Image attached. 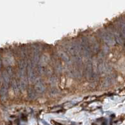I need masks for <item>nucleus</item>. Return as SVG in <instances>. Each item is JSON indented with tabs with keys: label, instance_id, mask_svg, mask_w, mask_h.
Instances as JSON below:
<instances>
[{
	"label": "nucleus",
	"instance_id": "7ed1b4c3",
	"mask_svg": "<svg viewBox=\"0 0 125 125\" xmlns=\"http://www.w3.org/2000/svg\"><path fill=\"white\" fill-rule=\"evenodd\" d=\"M35 89L39 93H42L44 90V87H43V85L41 83H38L36 84Z\"/></svg>",
	"mask_w": 125,
	"mask_h": 125
},
{
	"label": "nucleus",
	"instance_id": "f03ea898",
	"mask_svg": "<svg viewBox=\"0 0 125 125\" xmlns=\"http://www.w3.org/2000/svg\"><path fill=\"white\" fill-rule=\"evenodd\" d=\"M93 65H92L91 62H89L87 63V66L86 68V71H87V74L89 75V77H90L92 75V72H93Z\"/></svg>",
	"mask_w": 125,
	"mask_h": 125
},
{
	"label": "nucleus",
	"instance_id": "20e7f679",
	"mask_svg": "<svg viewBox=\"0 0 125 125\" xmlns=\"http://www.w3.org/2000/svg\"><path fill=\"white\" fill-rule=\"evenodd\" d=\"M121 32H122V34L123 35L124 37H125V23H123L121 25Z\"/></svg>",
	"mask_w": 125,
	"mask_h": 125
},
{
	"label": "nucleus",
	"instance_id": "f257e3e1",
	"mask_svg": "<svg viewBox=\"0 0 125 125\" xmlns=\"http://www.w3.org/2000/svg\"><path fill=\"white\" fill-rule=\"evenodd\" d=\"M103 40H104L108 44H113L114 42V40L112 36L108 33H103Z\"/></svg>",
	"mask_w": 125,
	"mask_h": 125
}]
</instances>
